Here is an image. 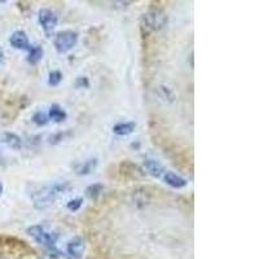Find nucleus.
<instances>
[{
    "instance_id": "obj_1",
    "label": "nucleus",
    "mask_w": 259,
    "mask_h": 259,
    "mask_svg": "<svg viewBox=\"0 0 259 259\" xmlns=\"http://www.w3.org/2000/svg\"><path fill=\"white\" fill-rule=\"evenodd\" d=\"M68 183H56L53 185H48V187H42L39 192L34 196V206L37 209H47L48 206L57 200L60 194L64 193L68 189Z\"/></svg>"
},
{
    "instance_id": "obj_2",
    "label": "nucleus",
    "mask_w": 259,
    "mask_h": 259,
    "mask_svg": "<svg viewBox=\"0 0 259 259\" xmlns=\"http://www.w3.org/2000/svg\"><path fill=\"white\" fill-rule=\"evenodd\" d=\"M28 234L34 238L39 245L46 247H55L56 242L59 240V234L52 231H48L43 225H31L28 228Z\"/></svg>"
},
{
    "instance_id": "obj_3",
    "label": "nucleus",
    "mask_w": 259,
    "mask_h": 259,
    "mask_svg": "<svg viewBox=\"0 0 259 259\" xmlns=\"http://www.w3.org/2000/svg\"><path fill=\"white\" fill-rule=\"evenodd\" d=\"M167 17L161 10H151L142 16V28L147 31H158L164 29Z\"/></svg>"
},
{
    "instance_id": "obj_4",
    "label": "nucleus",
    "mask_w": 259,
    "mask_h": 259,
    "mask_svg": "<svg viewBox=\"0 0 259 259\" xmlns=\"http://www.w3.org/2000/svg\"><path fill=\"white\" fill-rule=\"evenodd\" d=\"M78 42V34L73 30H65L59 33L55 38V47L59 53H66L73 47H75Z\"/></svg>"
},
{
    "instance_id": "obj_5",
    "label": "nucleus",
    "mask_w": 259,
    "mask_h": 259,
    "mask_svg": "<svg viewBox=\"0 0 259 259\" xmlns=\"http://www.w3.org/2000/svg\"><path fill=\"white\" fill-rule=\"evenodd\" d=\"M38 21H39L40 26H42V29L46 31L47 34H50L57 26L59 19H57L55 12H52L51 10H47V8H43L38 13Z\"/></svg>"
},
{
    "instance_id": "obj_6",
    "label": "nucleus",
    "mask_w": 259,
    "mask_h": 259,
    "mask_svg": "<svg viewBox=\"0 0 259 259\" xmlns=\"http://www.w3.org/2000/svg\"><path fill=\"white\" fill-rule=\"evenodd\" d=\"M66 251L71 259H79L84 251V241L80 237H74L66 245Z\"/></svg>"
},
{
    "instance_id": "obj_7",
    "label": "nucleus",
    "mask_w": 259,
    "mask_h": 259,
    "mask_svg": "<svg viewBox=\"0 0 259 259\" xmlns=\"http://www.w3.org/2000/svg\"><path fill=\"white\" fill-rule=\"evenodd\" d=\"M10 43L16 50H29L30 43H29V38L25 31H15L10 38Z\"/></svg>"
},
{
    "instance_id": "obj_8",
    "label": "nucleus",
    "mask_w": 259,
    "mask_h": 259,
    "mask_svg": "<svg viewBox=\"0 0 259 259\" xmlns=\"http://www.w3.org/2000/svg\"><path fill=\"white\" fill-rule=\"evenodd\" d=\"M0 140L10 147L13 151H20L22 148V140L19 135H16L13 133H4L0 135Z\"/></svg>"
},
{
    "instance_id": "obj_9",
    "label": "nucleus",
    "mask_w": 259,
    "mask_h": 259,
    "mask_svg": "<svg viewBox=\"0 0 259 259\" xmlns=\"http://www.w3.org/2000/svg\"><path fill=\"white\" fill-rule=\"evenodd\" d=\"M164 180L166 184H169L170 187H173V188L176 189L184 188L185 185H187V180H185L184 178H182L180 175H178V174L173 173V171H167V173H165Z\"/></svg>"
},
{
    "instance_id": "obj_10",
    "label": "nucleus",
    "mask_w": 259,
    "mask_h": 259,
    "mask_svg": "<svg viewBox=\"0 0 259 259\" xmlns=\"http://www.w3.org/2000/svg\"><path fill=\"white\" fill-rule=\"evenodd\" d=\"M144 169L147 170V173L152 175L153 178H160L161 175H164L165 171L164 166L156 160H147L144 162Z\"/></svg>"
},
{
    "instance_id": "obj_11",
    "label": "nucleus",
    "mask_w": 259,
    "mask_h": 259,
    "mask_svg": "<svg viewBox=\"0 0 259 259\" xmlns=\"http://www.w3.org/2000/svg\"><path fill=\"white\" fill-rule=\"evenodd\" d=\"M48 115H50L51 119L55 120L56 123L64 122V120L66 119V117H68L66 111H65L64 109H62L61 106H60V105H57V104H53L52 106H51Z\"/></svg>"
},
{
    "instance_id": "obj_12",
    "label": "nucleus",
    "mask_w": 259,
    "mask_h": 259,
    "mask_svg": "<svg viewBox=\"0 0 259 259\" xmlns=\"http://www.w3.org/2000/svg\"><path fill=\"white\" fill-rule=\"evenodd\" d=\"M136 124L134 122H124V123H117L113 127V133L119 136H127L135 131Z\"/></svg>"
},
{
    "instance_id": "obj_13",
    "label": "nucleus",
    "mask_w": 259,
    "mask_h": 259,
    "mask_svg": "<svg viewBox=\"0 0 259 259\" xmlns=\"http://www.w3.org/2000/svg\"><path fill=\"white\" fill-rule=\"evenodd\" d=\"M29 57H28V61L30 62V64H37V62H39L40 60L43 59V55H44V51L43 48L40 46H30V48H29Z\"/></svg>"
},
{
    "instance_id": "obj_14",
    "label": "nucleus",
    "mask_w": 259,
    "mask_h": 259,
    "mask_svg": "<svg viewBox=\"0 0 259 259\" xmlns=\"http://www.w3.org/2000/svg\"><path fill=\"white\" fill-rule=\"evenodd\" d=\"M97 165V161L96 160H88L83 164H80L79 166H77V174L78 175H87V174H90L93 169L96 167Z\"/></svg>"
},
{
    "instance_id": "obj_15",
    "label": "nucleus",
    "mask_w": 259,
    "mask_h": 259,
    "mask_svg": "<svg viewBox=\"0 0 259 259\" xmlns=\"http://www.w3.org/2000/svg\"><path fill=\"white\" fill-rule=\"evenodd\" d=\"M102 187L101 184H92L90 185L88 188L86 189V194H87V197L91 198V200H97V197L100 196V193L102 192Z\"/></svg>"
},
{
    "instance_id": "obj_16",
    "label": "nucleus",
    "mask_w": 259,
    "mask_h": 259,
    "mask_svg": "<svg viewBox=\"0 0 259 259\" xmlns=\"http://www.w3.org/2000/svg\"><path fill=\"white\" fill-rule=\"evenodd\" d=\"M33 120H34V123L38 124V126H46L48 123V117H47V114L43 113V111H38V113L34 114V117H33Z\"/></svg>"
},
{
    "instance_id": "obj_17",
    "label": "nucleus",
    "mask_w": 259,
    "mask_h": 259,
    "mask_svg": "<svg viewBox=\"0 0 259 259\" xmlns=\"http://www.w3.org/2000/svg\"><path fill=\"white\" fill-rule=\"evenodd\" d=\"M61 80H62V74L60 73V71L57 70L51 71L50 78H48V83H50L51 86H57V84H60Z\"/></svg>"
},
{
    "instance_id": "obj_18",
    "label": "nucleus",
    "mask_w": 259,
    "mask_h": 259,
    "mask_svg": "<svg viewBox=\"0 0 259 259\" xmlns=\"http://www.w3.org/2000/svg\"><path fill=\"white\" fill-rule=\"evenodd\" d=\"M82 204H83V200H82V198H74V200H71L68 202V209L70 210V211H77V210L80 209Z\"/></svg>"
},
{
    "instance_id": "obj_19",
    "label": "nucleus",
    "mask_w": 259,
    "mask_h": 259,
    "mask_svg": "<svg viewBox=\"0 0 259 259\" xmlns=\"http://www.w3.org/2000/svg\"><path fill=\"white\" fill-rule=\"evenodd\" d=\"M80 86H84V87H88V80H87L86 77H79L77 80V87Z\"/></svg>"
},
{
    "instance_id": "obj_20",
    "label": "nucleus",
    "mask_w": 259,
    "mask_h": 259,
    "mask_svg": "<svg viewBox=\"0 0 259 259\" xmlns=\"http://www.w3.org/2000/svg\"><path fill=\"white\" fill-rule=\"evenodd\" d=\"M4 60H6V56H4V52L3 50H0V65L3 64Z\"/></svg>"
},
{
    "instance_id": "obj_21",
    "label": "nucleus",
    "mask_w": 259,
    "mask_h": 259,
    "mask_svg": "<svg viewBox=\"0 0 259 259\" xmlns=\"http://www.w3.org/2000/svg\"><path fill=\"white\" fill-rule=\"evenodd\" d=\"M3 184H2V183H0V197H2V194H3Z\"/></svg>"
}]
</instances>
